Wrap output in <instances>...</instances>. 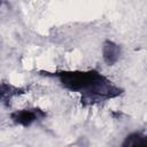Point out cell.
Returning <instances> with one entry per match:
<instances>
[{
    "instance_id": "obj_1",
    "label": "cell",
    "mask_w": 147,
    "mask_h": 147,
    "mask_svg": "<svg viewBox=\"0 0 147 147\" xmlns=\"http://www.w3.org/2000/svg\"><path fill=\"white\" fill-rule=\"evenodd\" d=\"M44 74L46 76L57 78L64 88L71 92L82 93V102L84 105L113 99L122 94V90L119 87L114 85L107 77L95 70H65Z\"/></svg>"
},
{
    "instance_id": "obj_2",
    "label": "cell",
    "mask_w": 147,
    "mask_h": 147,
    "mask_svg": "<svg viewBox=\"0 0 147 147\" xmlns=\"http://www.w3.org/2000/svg\"><path fill=\"white\" fill-rule=\"evenodd\" d=\"M46 116V113L38 108H31V109H21L16 110L10 114V118L14 123L22 125L24 127H28L32 125L34 122L44 118Z\"/></svg>"
},
{
    "instance_id": "obj_3",
    "label": "cell",
    "mask_w": 147,
    "mask_h": 147,
    "mask_svg": "<svg viewBox=\"0 0 147 147\" xmlns=\"http://www.w3.org/2000/svg\"><path fill=\"white\" fill-rule=\"evenodd\" d=\"M121 55V47L111 41V40H106L102 45V57L103 61L108 64V65H114Z\"/></svg>"
},
{
    "instance_id": "obj_4",
    "label": "cell",
    "mask_w": 147,
    "mask_h": 147,
    "mask_svg": "<svg viewBox=\"0 0 147 147\" xmlns=\"http://www.w3.org/2000/svg\"><path fill=\"white\" fill-rule=\"evenodd\" d=\"M121 147H147V136L139 132L131 133L125 138Z\"/></svg>"
},
{
    "instance_id": "obj_5",
    "label": "cell",
    "mask_w": 147,
    "mask_h": 147,
    "mask_svg": "<svg viewBox=\"0 0 147 147\" xmlns=\"http://www.w3.org/2000/svg\"><path fill=\"white\" fill-rule=\"evenodd\" d=\"M1 101L5 103L7 100H10V98L13 95H16V94H20V93H23L21 88H17L13 85H7L5 83L1 84Z\"/></svg>"
}]
</instances>
